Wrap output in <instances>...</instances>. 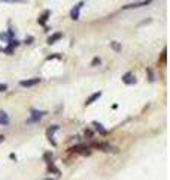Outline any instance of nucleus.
I'll use <instances>...</instances> for the list:
<instances>
[{
	"label": "nucleus",
	"instance_id": "obj_1",
	"mask_svg": "<svg viewBox=\"0 0 170 180\" xmlns=\"http://www.w3.org/2000/svg\"><path fill=\"white\" fill-rule=\"evenodd\" d=\"M39 83H40V78H30V80H22L19 83V86L21 87H33V86L39 84Z\"/></svg>",
	"mask_w": 170,
	"mask_h": 180
},
{
	"label": "nucleus",
	"instance_id": "obj_2",
	"mask_svg": "<svg viewBox=\"0 0 170 180\" xmlns=\"http://www.w3.org/2000/svg\"><path fill=\"white\" fill-rule=\"evenodd\" d=\"M82 5H84V3L81 2V3H78V5H76V6L70 11V17H72V20H79V12H81Z\"/></svg>",
	"mask_w": 170,
	"mask_h": 180
},
{
	"label": "nucleus",
	"instance_id": "obj_3",
	"mask_svg": "<svg viewBox=\"0 0 170 180\" xmlns=\"http://www.w3.org/2000/svg\"><path fill=\"white\" fill-rule=\"evenodd\" d=\"M122 81H124L125 84H134V83H136V77H134L131 72H127V74L122 75Z\"/></svg>",
	"mask_w": 170,
	"mask_h": 180
},
{
	"label": "nucleus",
	"instance_id": "obj_4",
	"mask_svg": "<svg viewBox=\"0 0 170 180\" xmlns=\"http://www.w3.org/2000/svg\"><path fill=\"white\" fill-rule=\"evenodd\" d=\"M32 114H33V116H32V120H33V122H36V120L42 119L46 113H45V111H36V110H33V111H32Z\"/></svg>",
	"mask_w": 170,
	"mask_h": 180
},
{
	"label": "nucleus",
	"instance_id": "obj_5",
	"mask_svg": "<svg viewBox=\"0 0 170 180\" xmlns=\"http://www.w3.org/2000/svg\"><path fill=\"white\" fill-rule=\"evenodd\" d=\"M100 96H102V93H100V92H96L94 95H91V96H90V98L87 99V102H85V104H87V105H90V104H93L94 101H97V99H99Z\"/></svg>",
	"mask_w": 170,
	"mask_h": 180
},
{
	"label": "nucleus",
	"instance_id": "obj_6",
	"mask_svg": "<svg viewBox=\"0 0 170 180\" xmlns=\"http://www.w3.org/2000/svg\"><path fill=\"white\" fill-rule=\"evenodd\" d=\"M9 123V117H8V114L5 113V111H2L0 110V125H8Z\"/></svg>",
	"mask_w": 170,
	"mask_h": 180
},
{
	"label": "nucleus",
	"instance_id": "obj_7",
	"mask_svg": "<svg viewBox=\"0 0 170 180\" xmlns=\"http://www.w3.org/2000/svg\"><path fill=\"white\" fill-rule=\"evenodd\" d=\"M55 131H58V126H52V128H49V129H48V132H46V135H48V140H49V141H51L54 146H55V141L52 140V135H54V132H55Z\"/></svg>",
	"mask_w": 170,
	"mask_h": 180
},
{
	"label": "nucleus",
	"instance_id": "obj_8",
	"mask_svg": "<svg viewBox=\"0 0 170 180\" xmlns=\"http://www.w3.org/2000/svg\"><path fill=\"white\" fill-rule=\"evenodd\" d=\"M61 36H63L61 33H54L52 36H49V38H48V44H55L58 39H61Z\"/></svg>",
	"mask_w": 170,
	"mask_h": 180
},
{
	"label": "nucleus",
	"instance_id": "obj_9",
	"mask_svg": "<svg viewBox=\"0 0 170 180\" xmlns=\"http://www.w3.org/2000/svg\"><path fill=\"white\" fill-rule=\"evenodd\" d=\"M48 17H49V11H45V12L42 14V17L39 18V23H40V24L43 26V24L46 23V20H48Z\"/></svg>",
	"mask_w": 170,
	"mask_h": 180
},
{
	"label": "nucleus",
	"instance_id": "obj_10",
	"mask_svg": "<svg viewBox=\"0 0 170 180\" xmlns=\"http://www.w3.org/2000/svg\"><path fill=\"white\" fill-rule=\"evenodd\" d=\"M94 126H96V129H97V131H99L100 134H103V135H104V134L107 132V131H106V129H104V128H103L100 123H97V122H94Z\"/></svg>",
	"mask_w": 170,
	"mask_h": 180
},
{
	"label": "nucleus",
	"instance_id": "obj_11",
	"mask_svg": "<svg viewBox=\"0 0 170 180\" xmlns=\"http://www.w3.org/2000/svg\"><path fill=\"white\" fill-rule=\"evenodd\" d=\"M0 2H6V3H24V0H0Z\"/></svg>",
	"mask_w": 170,
	"mask_h": 180
},
{
	"label": "nucleus",
	"instance_id": "obj_12",
	"mask_svg": "<svg viewBox=\"0 0 170 180\" xmlns=\"http://www.w3.org/2000/svg\"><path fill=\"white\" fill-rule=\"evenodd\" d=\"M112 45H114V48H115V50H119V45H118V44H117V42H114Z\"/></svg>",
	"mask_w": 170,
	"mask_h": 180
},
{
	"label": "nucleus",
	"instance_id": "obj_13",
	"mask_svg": "<svg viewBox=\"0 0 170 180\" xmlns=\"http://www.w3.org/2000/svg\"><path fill=\"white\" fill-rule=\"evenodd\" d=\"M3 90H6V86L5 84H0V92H3Z\"/></svg>",
	"mask_w": 170,
	"mask_h": 180
},
{
	"label": "nucleus",
	"instance_id": "obj_14",
	"mask_svg": "<svg viewBox=\"0 0 170 180\" xmlns=\"http://www.w3.org/2000/svg\"><path fill=\"white\" fill-rule=\"evenodd\" d=\"M3 140H5V137H3V135H0V143H2Z\"/></svg>",
	"mask_w": 170,
	"mask_h": 180
}]
</instances>
